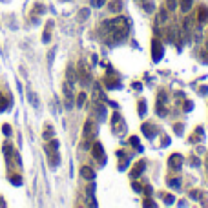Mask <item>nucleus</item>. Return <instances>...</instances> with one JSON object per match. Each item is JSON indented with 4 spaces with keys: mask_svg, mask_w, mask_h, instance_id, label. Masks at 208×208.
Returning a JSON list of instances; mask_svg holds the SVG:
<instances>
[{
    "mask_svg": "<svg viewBox=\"0 0 208 208\" xmlns=\"http://www.w3.org/2000/svg\"><path fill=\"white\" fill-rule=\"evenodd\" d=\"M152 57H153V60L157 62V60H161V57H163V44L157 40V38H153L152 40Z\"/></svg>",
    "mask_w": 208,
    "mask_h": 208,
    "instance_id": "nucleus-1",
    "label": "nucleus"
},
{
    "mask_svg": "<svg viewBox=\"0 0 208 208\" xmlns=\"http://www.w3.org/2000/svg\"><path fill=\"white\" fill-rule=\"evenodd\" d=\"M91 153H93V157H95L100 164H104V148H102V144H100V143H95V144H93Z\"/></svg>",
    "mask_w": 208,
    "mask_h": 208,
    "instance_id": "nucleus-2",
    "label": "nucleus"
},
{
    "mask_svg": "<svg viewBox=\"0 0 208 208\" xmlns=\"http://www.w3.org/2000/svg\"><path fill=\"white\" fill-rule=\"evenodd\" d=\"M73 86H69L68 82H64L62 90H64V99H66V108H71L73 106V91H71Z\"/></svg>",
    "mask_w": 208,
    "mask_h": 208,
    "instance_id": "nucleus-3",
    "label": "nucleus"
},
{
    "mask_svg": "<svg viewBox=\"0 0 208 208\" xmlns=\"http://www.w3.org/2000/svg\"><path fill=\"white\" fill-rule=\"evenodd\" d=\"M79 82H80V84H84V86H86V84H90V71L86 69V66H84V64H80V66H79Z\"/></svg>",
    "mask_w": 208,
    "mask_h": 208,
    "instance_id": "nucleus-4",
    "label": "nucleus"
},
{
    "mask_svg": "<svg viewBox=\"0 0 208 208\" xmlns=\"http://www.w3.org/2000/svg\"><path fill=\"white\" fill-rule=\"evenodd\" d=\"M181 164H183V157H181L179 153H174V155L168 159V166H170V168H181Z\"/></svg>",
    "mask_w": 208,
    "mask_h": 208,
    "instance_id": "nucleus-5",
    "label": "nucleus"
},
{
    "mask_svg": "<svg viewBox=\"0 0 208 208\" xmlns=\"http://www.w3.org/2000/svg\"><path fill=\"white\" fill-rule=\"evenodd\" d=\"M93 135H95V126H93L91 121H88V122L84 124V137H86V141H90Z\"/></svg>",
    "mask_w": 208,
    "mask_h": 208,
    "instance_id": "nucleus-6",
    "label": "nucleus"
},
{
    "mask_svg": "<svg viewBox=\"0 0 208 208\" xmlns=\"http://www.w3.org/2000/svg\"><path fill=\"white\" fill-rule=\"evenodd\" d=\"M51 29H53V22L49 20V22L46 24V29H44V33H42V42H44V44H48V42L51 40Z\"/></svg>",
    "mask_w": 208,
    "mask_h": 208,
    "instance_id": "nucleus-7",
    "label": "nucleus"
},
{
    "mask_svg": "<svg viewBox=\"0 0 208 208\" xmlns=\"http://www.w3.org/2000/svg\"><path fill=\"white\" fill-rule=\"evenodd\" d=\"M143 132H144V135L150 137V139L157 135V128H155L153 124H143Z\"/></svg>",
    "mask_w": 208,
    "mask_h": 208,
    "instance_id": "nucleus-8",
    "label": "nucleus"
},
{
    "mask_svg": "<svg viewBox=\"0 0 208 208\" xmlns=\"http://www.w3.org/2000/svg\"><path fill=\"white\" fill-rule=\"evenodd\" d=\"M80 175H82L84 179H88V181H93V179H95V172H93L90 166H82V168H80Z\"/></svg>",
    "mask_w": 208,
    "mask_h": 208,
    "instance_id": "nucleus-9",
    "label": "nucleus"
},
{
    "mask_svg": "<svg viewBox=\"0 0 208 208\" xmlns=\"http://www.w3.org/2000/svg\"><path fill=\"white\" fill-rule=\"evenodd\" d=\"M66 75H68V84H69V86H73L77 79H75V69H73L71 66L68 68V71H66Z\"/></svg>",
    "mask_w": 208,
    "mask_h": 208,
    "instance_id": "nucleus-10",
    "label": "nucleus"
},
{
    "mask_svg": "<svg viewBox=\"0 0 208 208\" xmlns=\"http://www.w3.org/2000/svg\"><path fill=\"white\" fill-rule=\"evenodd\" d=\"M144 166H146V163H144V161H141L139 164H135V166H133L132 175H133V177H135V175H141V174H143V170H144Z\"/></svg>",
    "mask_w": 208,
    "mask_h": 208,
    "instance_id": "nucleus-11",
    "label": "nucleus"
},
{
    "mask_svg": "<svg viewBox=\"0 0 208 208\" xmlns=\"http://www.w3.org/2000/svg\"><path fill=\"white\" fill-rule=\"evenodd\" d=\"M108 9H110L111 13H117V11L122 9V4H121L119 0H117V2H110V4H108Z\"/></svg>",
    "mask_w": 208,
    "mask_h": 208,
    "instance_id": "nucleus-12",
    "label": "nucleus"
},
{
    "mask_svg": "<svg viewBox=\"0 0 208 208\" xmlns=\"http://www.w3.org/2000/svg\"><path fill=\"white\" fill-rule=\"evenodd\" d=\"M95 111H97V117H99L100 121H104V119H106V110H104V106L95 104Z\"/></svg>",
    "mask_w": 208,
    "mask_h": 208,
    "instance_id": "nucleus-13",
    "label": "nucleus"
},
{
    "mask_svg": "<svg viewBox=\"0 0 208 208\" xmlns=\"http://www.w3.org/2000/svg\"><path fill=\"white\" fill-rule=\"evenodd\" d=\"M192 4H194V0H181V11L188 13L192 9Z\"/></svg>",
    "mask_w": 208,
    "mask_h": 208,
    "instance_id": "nucleus-14",
    "label": "nucleus"
},
{
    "mask_svg": "<svg viewBox=\"0 0 208 208\" xmlns=\"http://www.w3.org/2000/svg\"><path fill=\"white\" fill-rule=\"evenodd\" d=\"M208 18V9L206 7H201V11H199V16H197V20L199 22H205Z\"/></svg>",
    "mask_w": 208,
    "mask_h": 208,
    "instance_id": "nucleus-15",
    "label": "nucleus"
},
{
    "mask_svg": "<svg viewBox=\"0 0 208 208\" xmlns=\"http://www.w3.org/2000/svg\"><path fill=\"white\" fill-rule=\"evenodd\" d=\"M7 106H9V102H7V100L4 99V95L0 93V113H2V111H5V110H7Z\"/></svg>",
    "mask_w": 208,
    "mask_h": 208,
    "instance_id": "nucleus-16",
    "label": "nucleus"
},
{
    "mask_svg": "<svg viewBox=\"0 0 208 208\" xmlns=\"http://www.w3.org/2000/svg\"><path fill=\"white\" fill-rule=\"evenodd\" d=\"M27 97H29V102H31V104H33V106L37 108V106H38V100H37V95H35L33 91H27Z\"/></svg>",
    "mask_w": 208,
    "mask_h": 208,
    "instance_id": "nucleus-17",
    "label": "nucleus"
},
{
    "mask_svg": "<svg viewBox=\"0 0 208 208\" xmlns=\"http://www.w3.org/2000/svg\"><path fill=\"white\" fill-rule=\"evenodd\" d=\"M164 20H166V9H161V13L157 16V24H163Z\"/></svg>",
    "mask_w": 208,
    "mask_h": 208,
    "instance_id": "nucleus-18",
    "label": "nucleus"
},
{
    "mask_svg": "<svg viewBox=\"0 0 208 208\" xmlns=\"http://www.w3.org/2000/svg\"><path fill=\"white\" fill-rule=\"evenodd\" d=\"M164 5H166L168 9H175V7H177V0H166Z\"/></svg>",
    "mask_w": 208,
    "mask_h": 208,
    "instance_id": "nucleus-19",
    "label": "nucleus"
},
{
    "mask_svg": "<svg viewBox=\"0 0 208 208\" xmlns=\"http://www.w3.org/2000/svg\"><path fill=\"white\" fill-rule=\"evenodd\" d=\"M88 16H90V9H80L79 18H80V20H84V18H88Z\"/></svg>",
    "mask_w": 208,
    "mask_h": 208,
    "instance_id": "nucleus-20",
    "label": "nucleus"
},
{
    "mask_svg": "<svg viewBox=\"0 0 208 208\" xmlns=\"http://www.w3.org/2000/svg\"><path fill=\"white\" fill-rule=\"evenodd\" d=\"M139 115H146V102L144 100H141V104H139Z\"/></svg>",
    "mask_w": 208,
    "mask_h": 208,
    "instance_id": "nucleus-21",
    "label": "nucleus"
},
{
    "mask_svg": "<svg viewBox=\"0 0 208 208\" xmlns=\"http://www.w3.org/2000/svg\"><path fill=\"white\" fill-rule=\"evenodd\" d=\"M11 183H15V186H20L22 185V179L18 175H11Z\"/></svg>",
    "mask_w": 208,
    "mask_h": 208,
    "instance_id": "nucleus-22",
    "label": "nucleus"
},
{
    "mask_svg": "<svg viewBox=\"0 0 208 208\" xmlns=\"http://www.w3.org/2000/svg\"><path fill=\"white\" fill-rule=\"evenodd\" d=\"M84 100H86V95H84V93H80V95H79V99H77V106H82V104H84Z\"/></svg>",
    "mask_w": 208,
    "mask_h": 208,
    "instance_id": "nucleus-23",
    "label": "nucleus"
},
{
    "mask_svg": "<svg viewBox=\"0 0 208 208\" xmlns=\"http://www.w3.org/2000/svg\"><path fill=\"white\" fill-rule=\"evenodd\" d=\"M104 2L106 0H91V5L93 7H100V5H104Z\"/></svg>",
    "mask_w": 208,
    "mask_h": 208,
    "instance_id": "nucleus-24",
    "label": "nucleus"
},
{
    "mask_svg": "<svg viewBox=\"0 0 208 208\" xmlns=\"http://www.w3.org/2000/svg\"><path fill=\"white\" fill-rule=\"evenodd\" d=\"M55 51H57V48H53V49L49 51V55H48V62H49V64L53 62V57H55Z\"/></svg>",
    "mask_w": 208,
    "mask_h": 208,
    "instance_id": "nucleus-25",
    "label": "nucleus"
},
{
    "mask_svg": "<svg viewBox=\"0 0 208 208\" xmlns=\"http://www.w3.org/2000/svg\"><path fill=\"white\" fill-rule=\"evenodd\" d=\"M46 9H44V5H40V4H37L35 5V13H44Z\"/></svg>",
    "mask_w": 208,
    "mask_h": 208,
    "instance_id": "nucleus-26",
    "label": "nucleus"
},
{
    "mask_svg": "<svg viewBox=\"0 0 208 208\" xmlns=\"http://www.w3.org/2000/svg\"><path fill=\"white\" fill-rule=\"evenodd\" d=\"M2 132H4L5 135H11V128H9V124H4V128H2Z\"/></svg>",
    "mask_w": 208,
    "mask_h": 208,
    "instance_id": "nucleus-27",
    "label": "nucleus"
},
{
    "mask_svg": "<svg viewBox=\"0 0 208 208\" xmlns=\"http://www.w3.org/2000/svg\"><path fill=\"white\" fill-rule=\"evenodd\" d=\"M175 133H183V124H175Z\"/></svg>",
    "mask_w": 208,
    "mask_h": 208,
    "instance_id": "nucleus-28",
    "label": "nucleus"
},
{
    "mask_svg": "<svg viewBox=\"0 0 208 208\" xmlns=\"http://www.w3.org/2000/svg\"><path fill=\"white\" fill-rule=\"evenodd\" d=\"M130 143H132V146H139V139H137V137H132Z\"/></svg>",
    "mask_w": 208,
    "mask_h": 208,
    "instance_id": "nucleus-29",
    "label": "nucleus"
},
{
    "mask_svg": "<svg viewBox=\"0 0 208 208\" xmlns=\"http://www.w3.org/2000/svg\"><path fill=\"white\" fill-rule=\"evenodd\" d=\"M170 186L177 188V186H179V179H174V181H170Z\"/></svg>",
    "mask_w": 208,
    "mask_h": 208,
    "instance_id": "nucleus-30",
    "label": "nucleus"
},
{
    "mask_svg": "<svg viewBox=\"0 0 208 208\" xmlns=\"http://www.w3.org/2000/svg\"><path fill=\"white\" fill-rule=\"evenodd\" d=\"M164 201H166L168 205H172V203H174V196H166V197H164Z\"/></svg>",
    "mask_w": 208,
    "mask_h": 208,
    "instance_id": "nucleus-31",
    "label": "nucleus"
},
{
    "mask_svg": "<svg viewBox=\"0 0 208 208\" xmlns=\"http://www.w3.org/2000/svg\"><path fill=\"white\" fill-rule=\"evenodd\" d=\"M144 7H146V11H153V4H144Z\"/></svg>",
    "mask_w": 208,
    "mask_h": 208,
    "instance_id": "nucleus-32",
    "label": "nucleus"
},
{
    "mask_svg": "<svg viewBox=\"0 0 208 208\" xmlns=\"http://www.w3.org/2000/svg\"><path fill=\"white\" fill-rule=\"evenodd\" d=\"M133 188H135V190H137V192H141V190H143V186H141V185H139V183H133Z\"/></svg>",
    "mask_w": 208,
    "mask_h": 208,
    "instance_id": "nucleus-33",
    "label": "nucleus"
},
{
    "mask_svg": "<svg viewBox=\"0 0 208 208\" xmlns=\"http://www.w3.org/2000/svg\"><path fill=\"white\" fill-rule=\"evenodd\" d=\"M185 110L190 111V110H192V102H186V104H185Z\"/></svg>",
    "mask_w": 208,
    "mask_h": 208,
    "instance_id": "nucleus-34",
    "label": "nucleus"
},
{
    "mask_svg": "<svg viewBox=\"0 0 208 208\" xmlns=\"http://www.w3.org/2000/svg\"><path fill=\"white\" fill-rule=\"evenodd\" d=\"M192 164H194V166H197V164H199V159H197V157H194V159H192Z\"/></svg>",
    "mask_w": 208,
    "mask_h": 208,
    "instance_id": "nucleus-35",
    "label": "nucleus"
},
{
    "mask_svg": "<svg viewBox=\"0 0 208 208\" xmlns=\"http://www.w3.org/2000/svg\"><path fill=\"white\" fill-rule=\"evenodd\" d=\"M206 46H208V40H206Z\"/></svg>",
    "mask_w": 208,
    "mask_h": 208,
    "instance_id": "nucleus-36",
    "label": "nucleus"
},
{
    "mask_svg": "<svg viewBox=\"0 0 208 208\" xmlns=\"http://www.w3.org/2000/svg\"><path fill=\"white\" fill-rule=\"evenodd\" d=\"M206 164H208V161H206Z\"/></svg>",
    "mask_w": 208,
    "mask_h": 208,
    "instance_id": "nucleus-37",
    "label": "nucleus"
}]
</instances>
